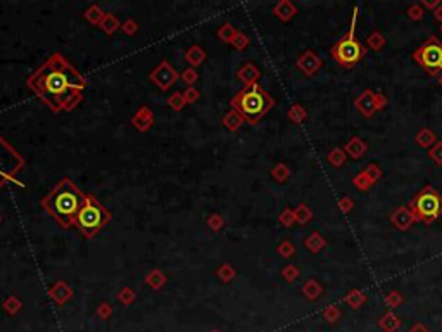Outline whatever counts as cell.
<instances>
[{"mask_svg": "<svg viewBox=\"0 0 442 332\" xmlns=\"http://www.w3.org/2000/svg\"><path fill=\"white\" fill-rule=\"evenodd\" d=\"M428 156L437 166H442V141H437L434 146L428 149Z\"/></svg>", "mask_w": 442, "mask_h": 332, "instance_id": "d4e9b609", "label": "cell"}, {"mask_svg": "<svg viewBox=\"0 0 442 332\" xmlns=\"http://www.w3.org/2000/svg\"><path fill=\"white\" fill-rule=\"evenodd\" d=\"M273 12L282 21H290L292 17L297 14V7L292 2H288V0H283V2H280L278 6L273 9Z\"/></svg>", "mask_w": 442, "mask_h": 332, "instance_id": "9a60e30c", "label": "cell"}, {"mask_svg": "<svg viewBox=\"0 0 442 332\" xmlns=\"http://www.w3.org/2000/svg\"><path fill=\"white\" fill-rule=\"evenodd\" d=\"M30 89L38 94L54 111L71 109L81 99L85 80L61 56H52L28 80Z\"/></svg>", "mask_w": 442, "mask_h": 332, "instance_id": "6da1fadb", "label": "cell"}, {"mask_svg": "<svg viewBox=\"0 0 442 332\" xmlns=\"http://www.w3.org/2000/svg\"><path fill=\"white\" fill-rule=\"evenodd\" d=\"M366 43H368L370 49L373 50H382L385 47V43H387V40H385V37L382 35V32H378V30H375L373 33L368 35V38H366Z\"/></svg>", "mask_w": 442, "mask_h": 332, "instance_id": "ffe728a7", "label": "cell"}, {"mask_svg": "<svg viewBox=\"0 0 442 332\" xmlns=\"http://www.w3.org/2000/svg\"><path fill=\"white\" fill-rule=\"evenodd\" d=\"M352 185L356 187L358 190H363V192H365V190H368L371 185H375V183L370 180L368 175H366L365 172H360V173L356 175V177L352 178Z\"/></svg>", "mask_w": 442, "mask_h": 332, "instance_id": "7402d4cb", "label": "cell"}, {"mask_svg": "<svg viewBox=\"0 0 442 332\" xmlns=\"http://www.w3.org/2000/svg\"><path fill=\"white\" fill-rule=\"evenodd\" d=\"M344 149V152L345 154L349 156V158H352V159H361L363 156L366 154V152H368V144H366L365 141H363V139H360V137H351L347 141V144H345V146L342 147Z\"/></svg>", "mask_w": 442, "mask_h": 332, "instance_id": "7c38bea8", "label": "cell"}, {"mask_svg": "<svg viewBox=\"0 0 442 332\" xmlns=\"http://www.w3.org/2000/svg\"><path fill=\"white\" fill-rule=\"evenodd\" d=\"M389 104L387 97H385L384 94H380V92H375V106H377V111H380L382 107H385Z\"/></svg>", "mask_w": 442, "mask_h": 332, "instance_id": "d590c367", "label": "cell"}, {"mask_svg": "<svg viewBox=\"0 0 442 332\" xmlns=\"http://www.w3.org/2000/svg\"><path fill=\"white\" fill-rule=\"evenodd\" d=\"M439 85L442 87V73H440V75H439Z\"/></svg>", "mask_w": 442, "mask_h": 332, "instance_id": "ab89813d", "label": "cell"}, {"mask_svg": "<svg viewBox=\"0 0 442 332\" xmlns=\"http://www.w3.org/2000/svg\"><path fill=\"white\" fill-rule=\"evenodd\" d=\"M239 76L242 78V80L246 81L247 85H252V83L257 80V76H259V71H257V69L254 68L252 64H247V66L244 68L242 71H240Z\"/></svg>", "mask_w": 442, "mask_h": 332, "instance_id": "cb8c5ba5", "label": "cell"}, {"mask_svg": "<svg viewBox=\"0 0 442 332\" xmlns=\"http://www.w3.org/2000/svg\"><path fill=\"white\" fill-rule=\"evenodd\" d=\"M240 121H242V116H240L237 111L230 113V115L225 118V125L228 126L230 130H235V128H237V126L240 125Z\"/></svg>", "mask_w": 442, "mask_h": 332, "instance_id": "f546056e", "label": "cell"}, {"mask_svg": "<svg viewBox=\"0 0 442 332\" xmlns=\"http://www.w3.org/2000/svg\"><path fill=\"white\" fill-rule=\"evenodd\" d=\"M434 17H435V19L442 24V4H440V6L434 11Z\"/></svg>", "mask_w": 442, "mask_h": 332, "instance_id": "f35d334b", "label": "cell"}, {"mask_svg": "<svg viewBox=\"0 0 442 332\" xmlns=\"http://www.w3.org/2000/svg\"><path fill=\"white\" fill-rule=\"evenodd\" d=\"M354 107L361 113L365 118H371L377 113V106H375V92L366 89L363 90L360 95L354 100Z\"/></svg>", "mask_w": 442, "mask_h": 332, "instance_id": "8fae6325", "label": "cell"}, {"mask_svg": "<svg viewBox=\"0 0 442 332\" xmlns=\"http://www.w3.org/2000/svg\"><path fill=\"white\" fill-rule=\"evenodd\" d=\"M363 172H365L366 175H368V178L373 183H377L380 178H382V170H380V166L378 164H375V163H370L368 166H366L365 170H363Z\"/></svg>", "mask_w": 442, "mask_h": 332, "instance_id": "4316f807", "label": "cell"}, {"mask_svg": "<svg viewBox=\"0 0 442 332\" xmlns=\"http://www.w3.org/2000/svg\"><path fill=\"white\" fill-rule=\"evenodd\" d=\"M415 222H417V218H415L409 206H397L391 215V224L396 227L397 230H401V232L409 230Z\"/></svg>", "mask_w": 442, "mask_h": 332, "instance_id": "30bf717a", "label": "cell"}, {"mask_svg": "<svg viewBox=\"0 0 442 332\" xmlns=\"http://www.w3.org/2000/svg\"><path fill=\"white\" fill-rule=\"evenodd\" d=\"M304 246L308 247L311 253H319L323 247L327 246V239L323 237V235L319 234V232H311V234L308 235V237H306Z\"/></svg>", "mask_w": 442, "mask_h": 332, "instance_id": "2e32d148", "label": "cell"}, {"mask_svg": "<svg viewBox=\"0 0 442 332\" xmlns=\"http://www.w3.org/2000/svg\"><path fill=\"white\" fill-rule=\"evenodd\" d=\"M296 66L299 68L306 76H313V75H316L319 69H321L323 61L319 59V56L316 54V52L306 50V52H303V54L299 56Z\"/></svg>", "mask_w": 442, "mask_h": 332, "instance_id": "9c48e42d", "label": "cell"}, {"mask_svg": "<svg viewBox=\"0 0 442 332\" xmlns=\"http://www.w3.org/2000/svg\"><path fill=\"white\" fill-rule=\"evenodd\" d=\"M86 196L73 185L71 180L64 178L63 182L52 189L47 198L42 201L43 208L55 218L59 225L71 227L74 225V218H76L78 211L81 209L83 203H85Z\"/></svg>", "mask_w": 442, "mask_h": 332, "instance_id": "7a4b0ae2", "label": "cell"}, {"mask_svg": "<svg viewBox=\"0 0 442 332\" xmlns=\"http://www.w3.org/2000/svg\"><path fill=\"white\" fill-rule=\"evenodd\" d=\"M214 332H218V330H214Z\"/></svg>", "mask_w": 442, "mask_h": 332, "instance_id": "b9f144b4", "label": "cell"}, {"mask_svg": "<svg viewBox=\"0 0 442 332\" xmlns=\"http://www.w3.org/2000/svg\"><path fill=\"white\" fill-rule=\"evenodd\" d=\"M109 218H111V215H109L107 209L104 208L97 199L86 196L81 209L78 211L76 218H74V225L81 230L83 235L92 237V235L97 234L99 230L107 224Z\"/></svg>", "mask_w": 442, "mask_h": 332, "instance_id": "8992f818", "label": "cell"}, {"mask_svg": "<svg viewBox=\"0 0 442 332\" xmlns=\"http://www.w3.org/2000/svg\"><path fill=\"white\" fill-rule=\"evenodd\" d=\"M409 332H430L423 324H415L413 327L409 329Z\"/></svg>", "mask_w": 442, "mask_h": 332, "instance_id": "74e56055", "label": "cell"}, {"mask_svg": "<svg viewBox=\"0 0 442 332\" xmlns=\"http://www.w3.org/2000/svg\"><path fill=\"white\" fill-rule=\"evenodd\" d=\"M323 317H325L327 322H330V324H335V322L340 318V310L332 305V307L325 308V312H323Z\"/></svg>", "mask_w": 442, "mask_h": 332, "instance_id": "f1b7e54d", "label": "cell"}, {"mask_svg": "<svg viewBox=\"0 0 442 332\" xmlns=\"http://www.w3.org/2000/svg\"><path fill=\"white\" fill-rule=\"evenodd\" d=\"M352 208H354V201L349 198V196H345V198L339 199V209L342 213H345V215H347V213H351Z\"/></svg>", "mask_w": 442, "mask_h": 332, "instance_id": "836d02e7", "label": "cell"}, {"mask_svg": "<svg viewBox=\"0 0 442 332\" xmlns=\"http://www.w3.org/2000/svg\"><path fill=\"white\" fill-rule=\"evenodd\" d=\"M409 209L413 211L417 222L434 224L437 218L442 216V194L432 185H425L411 199Z\"/></svg>", "mask_w": 442, "mask_h": 332, "instance_id": "5b68a950", "label": "cell"}, {"mask_svg": "<svg viewBox=\"0 0 442 332\" xmlns=\"http://www.w3.org/2000/svg\"><path fill=\"white\" fill-rule=\"evenodd\" d=\"M344 299L351 308H360L366 303V294L360 289H352V291H349V294H345Z\"/></svg>", "mask_w": 442, "mask_h": 332, "instance_id": "d6986e66", "label": "cell"}, {"mask_svg": "<svg viewBox=\"0 0 442 332\" xmlns=\"http://www.w3.org/2000/svg\"><path fill=\"white\" fill-rule=\"evenodd\" d=\"M321 292H323L321 284H319L318 281H314V279H309V281L303 286V294L308 299H311V301L319 298V296H321Z\"/></svg>", "mask_w": 442, "mask_h": 332, "instance_id": "e0dca14e", "label": "cell"}, {"mask_svg": "<svg viewBox=\"0 0 442 332\" xmlns=\"http://www.w3.org/2000/svg\"><path fill=\"white\" fill-rule=\"evenodd\" d=\"M378 327L385 332H396L397 329L401 327V320L396 313L392 312H387L385 315H382L378 318Z\"/></svg>", "mask_w": 442, "mask_h": 332, "instance_id": "5bb4252c", "label": "cell"}, {"mask_svg": "<svg viewBox=\"0 0 442 332\" xmlns=\"http://www.w3.org/2000/svg\"><path fill=\"white\" fill-rule=\"evenodd\" d=\"M440 32H442V24H440Z\"/></svg>", "mask_w": 442, "mask_h": 332, "instance_id": "60d3db41", "label": "cell"}, {"mask_svg": "<svg viewBox=\"0 0 442 332\" xmlns=\"http://www.w3.org/2000/svg\"><path fill=\"white\" fill-rule=\"evenodd\" d=\"M415 142H417L420 147H423V149H430L437 142V135L434 133V130H430L428 126H423V128L415 135Z\"/></svg>", "mask_w": 442, "mask_h": 332, "instance_id": "4fadbf2b", "label": "cell"}, {"mask_svg": "<svg viewBox=\"0 0 442 332\" xmlns=\"http://www.w3.org/2000/svg\"><path fill=\"white\" fill-rule=\"evenodd\" d=\"M21 166H23V159L0 137V187L9 180H14V175Z\"/></svg>", "mask_w": 442, "mask_h": 332, "instance_id": "ba28073f", "label": "cell"}, {"mask_svg": "<svg viewBox=\"0 0 442 332\" xmlns=\"http://www.w3.org/2000/svg\"><path fill=\"white\" fill-rule=\"evenodd\" d=\"M288 118H290V120L294 121L296 125H301L303 121H306V118H308V113H306V109L303 106H299V104H294V106L290 107V111H288Z\"/></svg>", "mask_w": 442, "mask_h": 332, "instance_id": "603a6c76", "label": "cell"}, {"mask_svg": "<svg viewBox=\"0 0 442 332\" xmlns=\"http://www.w3.org/2000/svg\"><path fill=\"white\" fill-rule=\"evenodd\" d=\"M327 161L334 166V168H340V166H344L345 161H347V154L344 152L342 147H334V149L327 154Z\"/></svg>", "mask_w": 442, "mask_h": 332, "instance_id": "ac0fdd59", "label": "cell"}, {"mask_svg": "<svg viewBox=\"0 0 442 332\" xmlns=\"http://www.w3.org/2000/svg\"><path fill=\"white\" fill-rule=\"evenodd\" d=\"M413 61L422 66V69L427 75L439 76L442 73V42L435 35H430L413 52Z\"/></svg>", "mask_w": 442, "mask_h": 332, "instance_id": "52a82bcc", "label": "cell"}, {"mask_svg": "<svg viewBox=\"0 0 442 332\" xmlns=\"http://www.w3.org/2000/svg\"><path fill=\"white\" fill-rule=\"evenodd\" d=\"M358 16H360V7L352 9L351 16V24H349V32L344 35L340 40H337L330 49L332 58L335 59V63L342 68H352L356 66L360 61L366 56V47L356 38V24H358Z\"/></svg>", "mask_w": 442, "mask_h": 332, "instance_id": "277c9868", "label": "cell"}, {"mask_svg": "<svg viewBox=\"0 0 442 332\" xmlns=\"http://www.w3.org/2000/svg\"><path fill=\"white\" fill-rule=\"evenodd\" d=\"M402 301H404V298H402L401 292H399V291H396V289L391 291L387 296H385V303H387L391 308H397V307H401Z\"/></svg>", "mask_w": 442, "mask_h": 332, "instance_id": "484cf974", "label": "cell"}, {"mask_svg": "<svg viewBox=\"0 0 442 332\" xmlns=\"http://www.w3.org/2000/svg\"><path fill=\"white\" fill-rule=\"evenodd\" d=\"M294 216H296V222L299 225H306V224H309V220L313 218V213L306 204H299V206L294 209Z\"/></svg>", "mask_w": 442, "mask_h": 332, "instance_id": "44dd1931", "label": "cell"}, {"mask_svg": "<svg viewBox=\"0 0 442 332\" xmlns=\"http://www.w3.org/2000/svg\"><path fill=\"white\" fill-rule=\"evenodd\" d=\"M288 175H290V172H288V168L285 164H278L277 168L273 170V177L277 178L278 182H285L288 178Z\"/></svg>", "mask_w": 442, "mask_h": 332, "instance_id": "4dcf8cb0", "label": "cell"}, {"mask_svg": "<svg viewBox=\"0 0 442 332\" xmlns=\"http://www.w3.org/2000/svg\"><path fill=\"white\" fill-rule=\"evenodd\" d=\"M278 253H280V255H282V256H285V258H290V256H294V255H296V246H294V244H292V242L285 241V242L280 244Z\"/></svg>", "mask_w": 442, "mask_h": 332, "instance_id": "1f68e13d", "label": "cell"}, {"mask_svg": "<svg viewBox=\"0 0 442 332\" xmlns=\"http://www.w3.org/2000/svg\"><path fill=\"white\" fill-rule=\"evenodd\" d=\"M440 0H422V7H427V9H432V11H435L437 7L440 6Z\"/></svg>", "mask_w": 442, "mask_h": 332, "instance_id": "8d00e7d4", "label": "cell"}, {"mask_svg": "<svg viewBox=\"0 0 442 332\" xmlns=\"http://www.w3.org/2000/svg\"><path fill=\"white\" fill-rule=\"evenodd\" d=\"M280 222H282L283 227H290L292 224L296 222V216H294V211H290V209H283V213L280 215Z\"/></svg>", "mask_w": 442, "mask_h": 332, "instance_id": "e575fe53", "label": "cell"}, {"mask_svg": "<svg viewBox=\"0 0 442 332\" xmlns=\"http://www.w3.org/2000/svg\"><path fill=\"white\" fill-rule=\"evenodd\" d=\"M282 275L285 277V281L294 282L296 279L299 277V270H297V266H294V265H288V266H285V268H283Z\"/></svg>", "mask_w": 442, "mask_h": 332, "instance_id": "d6a6232c", "label": "cell"}, {"mask_svg": "<svg viewBox=\"0 0 442 332\" xmlns=\"http://www.w3.org/2000/svg\"><path fill=\"white\" fill-rule=\"evenodd\" d=\"M408 16H409L411 21H422L423 16H425L422 4H411V6L408 7Z\"/></svg>", "mask_w": 442, "mask_h": 332, "instance_id": "83f0119b", "label": "cell"}, {"mask_svg": "<svg viewBox=\"0 0 442 332\" xmlns=\"http://www.w3.org/2000/svg\"><path fill=\"white\" fill-rule=\"evenodd\" d=\"M231 106L237 109L239 115L246 118L249 123H256L273 107V99L257 83H252V85H247L242 92H239L237 97L231 100Z\"/></svg>", "mask_w": 442, "mask_h": 332, "instance_id": "3957f363", "label": "cell"}]
</instances>
